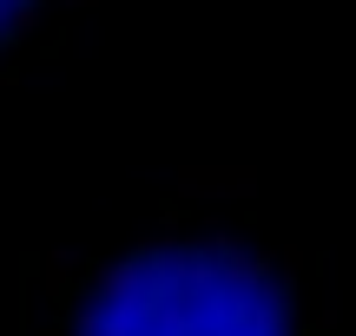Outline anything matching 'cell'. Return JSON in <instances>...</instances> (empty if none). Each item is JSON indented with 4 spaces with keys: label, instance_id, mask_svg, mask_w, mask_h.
<instances>
[{
    "label": "cell",
    "instance_id": "1",
    "mask_svg": "<svg viewBox=\"0 0 356 336\" xmlns=\"http://www.w3.org/2000/svg\"><path fill=\"white\" fill-rule=\"evenodd\" d=\"M33 336H310V310L277 244L231 224H172L47 264Z\"/></svg>",
    "mask_w": 356,
    "mask_h": 336
},
{
    "label": "cell",
    "instance_id": "2",
    "mask_svg": "<svg viewBox=\"0 0 356 336\" xmlns=\"http://www.w3.org/2000/svg\"><path fill=\"white\" fill-rule=\"evenodd\" d=\"M53 7H60V0H0V66H13V53L47 33Z\"/></svg>",
    "mask_w": 356,
    "mask_h": 336
}]
</instances>
